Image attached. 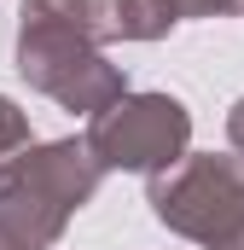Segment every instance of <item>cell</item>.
I'll return each instance as SVG.
<instances>
[{
    "instance_id": "cell-1",
    "label": "cell",
    "mask_w": 244,
    "mask_h": 250,
    "mask_svg": "<svg viewBox=\"0 0 244 250\" xmlns=\"http://www.w3.org/2000/svg\"><path fill=\"white\" fill-rule=\"evenodd\" d=\"M81 157L87 151H76V146H53L18 169H6L0 175V239L6 233L29 239V245L53 239L70 204H81L93 192V163H81Z\"/></svg>"
},
{
    "instance_id": "cell-2",
    "label": "cell",
    "mask_w": 244,
    "mask_h": 250,
    "mask_svg": "<svg viewBox=\"0 0 244 250\" xmlns=\"http://www.w3.org/2000/svg\"><path fill=\"white\" fill-rule=\"evenodd\" d=\"M18 59H23V76H35L47 93H59L76 111H99L105 99L122 93V76L93 59L81 47V29L64 23L59 12H47L41 0H23V47H18Z\"/></svg>"
},
{
    "instance_id": "cell-3",
    "label": "cell",
    "mask_w": 244,
    "mask_h": 250,
    "mask_svg": "<svg viewBox=\"0 0 244 250\" xmlns=\"http://www.w3.org/2000/svg\"><path fill=\"white\" fill-rule=\"evenodd\" d=\"M186 146V111L175 99H134L117 105L111 117H99L93 128V151L105 163L122 169H151V163H169Z\"/></svg>"
},
{
    "instance_id": "cell-4",
    "label": "cell",
    "mask_w": 244,
    "mask_h": 250,
    "mask_svg": "<svg viewBox=\"0 0 244 250\" xmlns=\"http://www.w3.org/2000/svg\"><path fill=\"white\" fill-rule=\"evenodd\" d=\"M18 140H23V117L0 99V151H6V146H18Z\"/></svg>"
},
{
    "instance_id": "cell-5",
    "label": "cell",
    "mask_w": 244,
    "mask_h": 250,
    "mask_svg": "<svg viewBox=\"0 0 244 250\" xmlns=\"http://www.w3.org/2000/svg\"><path fill=\"white\" fill-rule=\"evenodd\" d=\"M169 12H221L227 0H163Z\"/></svg>"
},
{
    "instance_id": "cell-6",
    "label": "cell",
    "mask_w": 244,
    "mask_h": 250,
    "mask_svg": "<svg viewBox=\"0 0 244 250\" xmlns=\"http://www.w3.org/2000/svg\"><path fill=\"white\" fill-rule=\"evenodd\" d=\"M0 250H6V239H0Z\"/></svg>"
}]
</instances>
